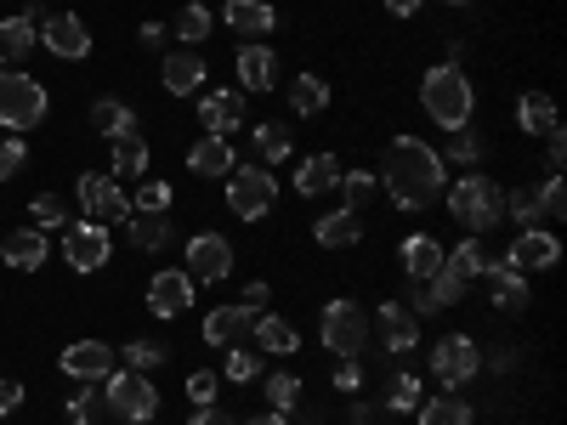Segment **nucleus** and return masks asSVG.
<instances>
[{
    "mask_svg": "<svg viewBox=\"0 0 567 425\" xmlns=\"http://www.w3.org/2000/svg\"><path fill=\"white\" fill-rule=\"evenodd\" d=\"M545 142H550V176H561V165H567V136H561V125L545 131Z\"/></svg>",
    "mask_w": 567,
    "mask_h": 425,
    "instance_id": "obj_54",
    "label": "nucleus"
},
{
    "mask_svg": "<svg viewBox=\"0 0 567 425\" xmlns=\"http://www.w3.org/2000/svg\"><path fill=\"white\" fill-rule=\"evenodd\" d=\"M103 419H109L103 386H80V397L69 403V425H103Z\"/></svg>",
    "mask_w": 567,
    "mask_h": 425,
    "instance_id": "obj_43",
    "label": "nucleus"
},
{
    "mask_svg": "<svg viewBox=\"0 0 567 425\" xmlns=\"http://www.w3.org/2000/svg\"><path fill=\"white\" fill-rule=\"evenodd\" d=\"M420 425H471V403L460 392H443V397H420Z\"/></svg>",
    "mask_w": 567,
    "mask_h": 425,
    "instance_id": "obj_31",
    "label": "nucleus"
},
{
    "mask_svg": "<svg viewBox=\"0 0 567 425\" xmlns=\"http://www.w3.org/2000/svg\"><path fill=\"white\" fill-rule=\"evenodd\" d=\"M336 187L347 194V210H352V216H363V210H369V199L381 194V176H369V170H341V182H336Z\"/></svg>",
    "mask_w": 567,
    "mask_h": 425,
    "instance_id": "obj_36",
    "label": "nucleus"
},
{
    "mask_svg": "<svg viewBox=\"0 0 567 425\" xmlns=\"http://www.w3.org/2000/svg\"><path fill=\"white\" fill-rule=\"evenodd\" d=\"M18 403H23V386L12 381V374H0V419L18 414Z\"/></svg>",
    "mask_w": 567,
    "mask_h": 425,
    "instance_id": "obj_52",
    "label": "nucleus"
},
{
    "mask_svg": "<svg viewBox=\"0 0 567 425\" xmlns=\"http://www.w3.org/2000/svg\"><path fill=\"white\" fill-rule=\"evenodd\" d=\"M34 40H40V29H34V18H0V63H23L29 52H34Z\"/></svg>",
    "mask_w": 567,
    "mask_h": 425,
    "instance_id": "obj_30",
    "label": "nucleus"
},
{
    "mask_svg": "<svg viewBox=\"0 0 567 425\" xmlns=\"http://www.w3.org/2000/svg\"><path fill=\"white\" fill-rule=\"evenodd\" d=\"M63 250H69V267H74V272H97L114 245H109V227H97V221H69Z\"/></svg>",
    "mask_w": 567,
    "mask_h": 425,
    "instance_id": "obj_13",
    "label": "nucleus"
},
{
    "mask_svg": "<svg viewBox=\"0 0 567 425\" xmlns=\"http://www.w3.org/2000/svg\"><path fill=\"white\" fill-rule=\"evenodd\" d=\"M103 403H109V414L125 419V425H142V419L159 414V392H154V381H148L142 369H114L109 381H103Z\"/></svg>",
    "mask_w": 567,
    "mask_h": 425,
    "instance_id": "obj_5",
    "label": "nucleus"
},
{
    "mask_svg": "<svg viewBox=\"0 0 567 425\" xmlns=\"http://www.w3.org/2000/svg\"><path fill=\"white\" fill-rule=\"evenodd\" d=\"M80 205H85V216L97 221V227H125V221H131V199H125V187H120L114 176H103V170L80 176Z\"/></svg>",
    "mask_w": 567,
    "mask_h": 425,
    "instance_id": "obj_8",
    "label": "nucleus"
},
{
    "mask_svg": "<svg viewBox=\"0 0 567 425\" xmlns=\"http://www.w3.org/2000/svg\"><path fill=\"white\" fill-rule=\"evenodd\" d=\"M267 301H272V290H267V283L256 278V283H250V290H245V307H267Z\"/></svg>",
    "mask_w": 567,
    "mask_h": 425,
    "instance_id": "obj_57",
    "label": "nucleus"
},
{
    "mask_svg": "<svg viewBox=\"0 0 567 425\" xmlns=\"http://www.w3.org/2000/svg\"><path fill=\"white\" fill-rule=\"evenodd\" d=\"M109 148H114V170L120 176H142V170H148V142H142L136 131L131 136H114Z\"/></svg>",
    "mask_w": 567,
    "mask_h": 425,
    "instance_id": "obj_37",
    "label": "nucleus"
},
{
    "mask_svg": "<svg viewBox=\"0 0 567 425\" xmlns=\"http://www.w3.org/2000/svg\"><path fill=\"white\" fill-rule=\"evenodd\" d=\"M233 142L227 136H199L194 148H187V170L194 176H233Z\"/></svg>",
    "mask_w": 567,
    "mask_h": 425,
    "instance_id": "obj_22",
    "label": "nucleus"
},
{
    "mask_svg": "<svg viewBox=\"0 0 567 425\" xmlns=\"http://www.w3.org/2000/svg\"><path fill=\"white\" fill-rule=\"evenodd\" d=\"M165 91L171 97H199V85H205V58L199 52H171L165 69H159Z\"/></svg>",
    "mask_w": 567,
    "mask_h": 425,
    "instance_id": "obj_20",
    "label": "nucleus"
},
{
    "mask_svg": "<svg viewBox=\"0 0 567 425\" xmlns=\"http://www.w3.org/2000/svg\"><path fill=\"white\" fill-rule=\"evenodd\" d=\"M318 341L323 352H336V357H358L363 341H369V318L358 301H329L323 318H318Z\"/></svg>",
    "mask_w": 567,
    "mask_h": 425,
    "instance_id": "obj_7",
    "label": "nucleus"
},
{
    "mask_svg": "<svg viewBox=\"0 0 567 425\" xmlns=\"http://www.w3.org/2000/svg\"><path fill=\"white\" fill-rule=\"evenodd\" d=\"M187 425H233V419H227V414L210 403V408H194V419H187Z\"/></svg>",
    "mask_w": 567,
    "mask_h": 425,
    "instance_id": "obj_56",
    "label": "nucleus"
},
{
    "mask_svg": "<svg viewBox=\"0 0 567 425\" xmlns=\"http://www.w3.org/2000/svg\"><path fill=\"white\" fill-rule=\"evenodd\" d=\"M278 205V176L267 165H233L227 176V210L239 221H261Z\"/></svg>",
    "mask_w": 567,
    "mask_h": 425,
    "instance_id": "obj_6",
    "label": "nucleus"
},
{
    "mask_svg": "<svg viewBox=\"0 0 567 425\" xmlns=\"http://www.w3.org/2000/svg\"><path fill=\"white\" fill-rule=\"evenodd\" d=\"M443 261H449V267H454L460 278H483L494 256H488V245H483V239H465V245H454V250H449Z\"/></svg>",
    "mask_w": 567,
    "mask_h": 425,
    "instance_id": "obj_38",
    "label": "nucleus"
},
{
    "mask_svg": "<svg viewBox=\"0 0 567 425\" xmlns=\"http://www.w3.org/2000/svg\"><path fill=\"white\" fill-rule=\"evenodd\" d=\"M45 108H52V97H45V85L23 69H0V125H7L12 136H23L29 125L45 120Z\"/></svg>",
    "mask_w": 567,
    "mask_h": 425,
    "instance_id": "obj_4",
    "label": "nucleus"
},
{
    "mask_svg": "<svg viewBox=\"0 0 567 425\" xmlns=\"http://www.w3.org/2000/svg\"><path fill=\"white\" fill-rule=\"evenodd\" d=\"M539 216H545V221H561V216H567V187H561V176H545V182H539Z\"/></svg>",
    "mask_w": 567,
    "mask_h": 425,
    "instance_id": "obj_49",
    "label": "nucleus"
},
{
    "mask_svg": "<svg viewBox=\"0 0 567 425\" xmlns=\"http://www.w3.org/2000/svg\"><path fill=\"white\" fill-rule=\"evenodd\" d=\"M381 187H386V199L398 210H432L443 199V187H449V170L437 159L432 142H420V136H398L392 148H386V170H381Z\"/></svg>",
    "mask_w": 567,
    "mask_h": 425,
    "instance_id": "obj_1",
    "label": "nucleus"
},
{
    "mask_svg": "<svg viewBox=\"0 0 567 425\" xmlns=\"http://www.w3.org/2000/svg\"><path fill=\"white\" fill-rule=\"evenodd\" d=\"M250 335H256V346L261 352H272V357H290V352H301V335H296V323L290 318H256L250 323Z\"/></svg>",
    "mask_w": 567,
    "mask_h": 425,
    "instance_id": "obj_28",
    "label": "nucleus"
},
{
    "mask_svg": "<svg viewBox=\"0 0 567 425\" xmlns=\"http://www.w3.org/2000/svg\"><path fill=\"white\" fill-rule=\"evenodd\" d=\"M187 397H194V408H210L216 403V369H194V374H187Z\"/></svg>",
    "mask_w": 567,
    "mask_h": 425,
    "instance_id": "obj_50",
    "label": "nucleus"
},
{
    "mask_svg": "<svg viewBox=\"0 0 567 425\" xmlns=\"http://www.w3.org/2000/svg\"><path fill=\"white\" fill-rule=\"evenodd\" d=\"M505 261H511L516 272H550V267L561 261V239H556V232H545V227H523Z\"/></svg>",
    "mask_w": 567,
    "mask_h": 425,
    "instance_id": "obj_11",
    "label": "nucleus"
},
{
    "mask_svg": "<svg viewBox=\"0 0 567 425\" xmlns=\"http://www.w3.org/2000/svg\"><path fill=\"white\" fill-rule=\"evenodd\" d=\"M250 323H256V307H216L210 318H205V341L210 346H239V341H250Z\"/></svg>",
    "mask_w": 567,
    "mask_h": 425,
    "instance_id": "obj_17",
    "label": "nucleus"
},
{
    "mask_svg": "<svg viewBox=\"0 0 567 425\" xmlns=\"http://www.w3.org/2000/svg\"><path fill=\"white\" fill-rule=\"evenodd\" d=\"M505 221H523V227L539 221V187L534 182H523V187H511V194H505Z\"/></svg>",
    "mask_w": 567,
    "mask_h": 425,
    "instance_id": "obj_44",
    "label": "nucleus"
},
{
    "mask_svg": "<svg viewBox=\"0 0 567 425\" xmlns=\"http://www.w3.org/2000/svg\"><path fill=\"white\" fill-rule=\"evenodd\" d=\"M29 216H34V227H40V232H45V227H69V199L40 194V199L29 205Z\"/></svg>",
    "mask_w": 567,
    "mask_h": 425,
    "instance_id": "obj_45",
    "label": "nucleus"
},
{
    "mask_svg": "<svg viewBox=\"0 0 567 425\" xmlns=\"http://www.w3.org/2000/svg\"><path fill=\"white\" fill-rule=\"evenodd\" d=\"M336 182H341V159L336 154H307L301 170H296V194L301 199H323Z\"/></svg>",
    "mask_w": 567,
    "mask_h": 425,
    "instance_id": "obj_23",
    "label": "nucleus"
},
{
    "mask_svg": "<svg viewBox=\"0 0 567 425\" xmlns=\"http://www.w3.org/2000/svg\"><path fill=\"white\" fill-rule=\"evenodd\" d=\"M312 239H318L323 250H352V245L363 239V221H358L352 210H329V216L312 221Z\"/></svg>",
    "mask_w": 567,
    "mask_h": 425,
    "instance_id": "obj_25",
    "label": "nucleus"
},
{
    "mask_svg": "<svg viewBox=\"0 0 567 425\" xmlns=\"http://www.w3.org/2000/svg\"><path fill=\"white\" fill-rule=\"evenodd\" d=\"M165 357H171V346H159V341H131L125 346V369H142V374L159 369Z\"/></svg>",
    "mask_w": 567,
    "mask_h": 425,
    "instance_id": "obj_48",
    "label": "nucleus"
},
{
    "mask_svg": "<svg viewBox=\"0 0 567 425\" xmlns=\"http://www.w3.org/2000/svg\"><path fill=\"white\" fill-rule=\"evenodd\" d=\"M272 80H278L272 45H261V40L239 45V85H245V91H272Z\"/></svg>",
    "mask_w": 567,
    "mask_h": 425,
    "instance_id": "obj_24",
    "label": "nucleus"
},
{
    "mask_svg": "<svg viewBox=\"0 0 567 425\" xmlns=\"http://www.w3.org/2000/svg\"><path fill=\"white\" fill-rule=\"evenodd\" d=\"M483 278H488V296H494V307H499V312H523V307H528V296H534V290H528V278L516 272L511 261H488V272H483Z\"/></svg>",
    "mask_w": 567,
    "mask_h": 425,
    "instance_id": "obj_19",
    "label": "nucleus"
},
{
    "mask_svg": "<svg viewBox=\"0 0 567 425\" xmlns=\"http://www.w3.org/2000/svg\"><path fill=\"white\" fill-rule=\"evenodd\" d=\"M290 148H296V142H290V125H256V165H284V159H290Z\"/></svg>",
    "mask_w": 567,
    "mask_h": 425,
    "instance_id": "obj_34",
    "label": "nucleus"
},
{
    "mask_svg": "<svg viewBox=\"0 0 567 425\" xmlns=\"http://www.w3.org/2000/svg\"><path fill=\"white\" fill-rule=\"evenodd\" d=\"M420 108L432 114V125H443V131L471 125V108H477V97H471L465 69H460V63H437V69H425V80H420Z\"/></svg>",
    "mask_w": 567,
    "mask_h": 425,
    "instance_id": "obj_2",
    "label": "nucleus"
},
{
    "mask_svg": "<svg viewBox=\"0 0 567 425\" xmlns=\"http://www.w3.org/2000/svg\"><path fill=\"white\" fill-rule=\"evenodd\" d=\"M221 23H227L233 34H267V29L278 23V12L267 7V0H227Z\"/></svg>",
    "mask_w": 567,
    "mask_h": 425,
    "instance_id": "obj_27",
    "label": "nucleus"
},
{
    "mask_svg": "<svg viewBox=\"0 0 567 425\" xmlns=\"http://www.w3.org/2000/svg\"><path fill=\"white\" fill-rule=\"evenodd\" d=\"M136 34H142V45H148V52H165V34H171V29H165V23H154V18H148V23H142V29H136Z\"/></svg>",
    "mask_w": 567,
    "mask_h": 425,
    "instance_id": "obj_55",
    "label": "nucleus"
},
{
    "mask_svg": "<svg viewBox=\"0 0 567 425\" xmlns=\"http://www.w3.org/2000/svg\"><path fill=\"white\" fill-rule=\"evenodd\" d=\"M336 386H341V392H358V386H363V369H358V357H341V369H336Z\"/></svg>",
    "mask_w": 567,
    "mask_h": 425,
    "instance_id": "obj_53",
    "label": "nucleus"
},
{
    "mask_svg": "<svg viewBox=\"0 0 567 425\" xmlns=\"http://www.w3.org/2000/svg\"><path fill=\"white\" fill-rule=\"evenodd\" d=\"M477 369H483V352H477V341H471V335H443L432 346V374L443 381V392H460Z\"/></svg>",
    "mask_w": 567,
    "mask_h": 425,
    "instance_id": "obj_9",
    "label": "nucleus"
},
{
    "mask_svg": "<svg viewBox=\"0 0 567 425\" xmlns=\"http://www.w3.org/2000/svg\"><path fill=\"white\" fill-rule=\"evenodd\" d=\"M171 232H176L171 210H159V216H136V210H131V221H125V245H131V250H165V245H171Z\"/></svg>",
    "mask_w": 567,
    "mask_h": 425,
    "instance_id": "obj_26",
    "label": "nucleus"
},
{
    "mask_svg": "<svg viewBox=\"0 0 567 425\" xmlns=\"http://www.w3.org/2000/svg\"><path fill=\"white\" fill-rule=\"evenodd\" d=\"M256 374H261V357H256L250 346H233V352H227V381H233V386H250Z\"/></svg>",
    "mask_w": 567,
    "mask_h": 425,
    "instance_id": "obj_47",
    "label": "nucleus"
},
{
    "mask_svg": "<svg viewBox=\"0 0 567 425\" xmlns=\"http://www.w3.org/2000/svg\"><path fill=\"white\" fill-rule=\"evenodd\" d=\"M374 323H381V341H386V352H414V341H420V318L409 312V307H398V301H386V307H374Z\"/></svg>",
    "mask_w": 567,
    "mask_h": 425,
    "instance_id": "obj_18",
    "label": "nucleus"
},
{
    "mask_svg": "<svg viewBox=\"0 0 567 425\" xmlns=\"http://www.w3.org/2000/svg\"><path fill=\"white\" fill-rule=\"evenodd\" d=\"M267 403H272V414H290L296 403H301V381H296V374L290 369H278V374H267Z\"/></svg>",
    "mask_w": 567,
    "mask_h": 425,
    "instance_id": "obj_42",
    "label": "nucleus"
},
{
    "mask_svg": "<svg viewBox=\"0 0 567 425\" xmlns=\"http://www.w3.org/2000/svg\"><path fill=\"white\" fill-rule=\"evenodd\" d=\"M23 159H29L23 136H0V182H7V176H18V170H23Z\"/></svg>",
    "mask_w": 567,
    "mask_h": 425,
    "instance_id": "obj_51",
    "label": "nucleus"
},
{
    "mask_svg": "<svg viewBox=\"0 0 567 425\" xmlns=\"http://www.w3.org/2000/svg\"><path fill=\"white\" fill-rule=\"evenodd\" d=\"M187 307H194V278H187V272H154V283H148V312H154V318H182Z\"/></svg>",
    "mask_w": 567,
    "mask_h": 425,
    "instance_id": "obj_16",
    "label": "nucleus"
},
{
    "mask_svg": "<svg viewBox=\"0 0 567 425\" xmlns=\"http://www.w3.org/2000/svg\"><path fill=\"white\" fill-rule=\"evenodd\" d=\"M420 7H425V0H386V12H392V18H414Z\"/></svg>",
    "mask_w": 567,
    "mask_h": 425,
    "instance_id": "obj_58",
    "label": "nucleus"
},
{
    "mask_svg": "<svg viewBox=\"0 0 567 425\" xmlns=\"http://www.w3.org/2000/svg\"><path fill=\"white\" fill-rule=\"evenodd\" d=\"M443 7H465V0H443Z\"/></svg>",
    "mask_w": 567,
    "mask_h": 425,
    "instance_id": "obj_60",
    "label": "nucleus"
},
{
    "mask_svg": "<svg viewBox=\"0 0 567 425\" xmlns=\"http://www.w3.org/2000/svg\"><path fill=\"white\" fill-rule=\"evenodd\" d=\"M199 125H205V136H233L245 125V91H210V97H199Z\"/></svg>",
    "mask_w": 567,
    "mask_h": 425,
    "instance_id": "obj_15",
    "label": "nucleus"
},
{
    "mask_svg": "<svg viewBox=\"0 0 567 425\" xmlns=\"http://www.w3.org/2000/svg\"><path fill=\"white\" fill-rule=\"evenodd\" d=\"M233 272V245L221 232H199L194 245H187V278L194 283H221Z\"/></svg>",
    "mask_w": 567,
    "mask_h": 425,
    "instance_id": "obj_10",
    "label": "nucleus"
},
{
    "mask_svg": "<svg viewBox=\"0 0 567 425\" xmlns=\"http://www.w3.org/2000/svg\"><path fill=\"white\" fill-rule=\"evenodd\" d=\"M245 425H290L284 414H256V419H245Z\"/></svg>",
    "mask_w": 567,
    "mask_h": 425,
    "instance_id": "obj_59",
    "label": "nucleus"
},
{
    "mask_svg": "<svg viewBox=\"0 0 567 425\" xmlns=\"http://www.w3.org/2000/svg\"><path fill=\"white\" fill-rule=\"evenodd\" d=\"M131 210H136V216H159V210H171V187H165L159 176H142V182H136V194H131Z\"/></svg>",
    "mask_w": 567,
    "mask_h": 425,
    "instance_id": "obj_41",
    "label": "nucleus"
},
{
    "mask_svg": "<svg viewBox=\"0 0 567 425\" xmlns=\"http://www.w3.org/2000/svg\"><path fill=\"white\" fill-rule=\"evenodd\" d=\"M443 256H449V250H443L437 239H425V232L403 239V250H398V261H403V272H409L414 283H420V278H432V272L443 267Z\"/></svg>",
    "mask_w": 567,
    "mask_h": 425,
    "instance_id": "obj_29",
    "label": "nucleus"
},
{
    "mask_svg": "<svg viewBox=\"0 0 567 425\" xmlns=\"http://www.w3.org/2000/svg\"><path fill=\"white\" fill-rule=\"evenodd\" d=\"M290 108H296V114H323V108H329V85H323L318 74H301V80L290 85Z\"/></svg>",
    "mask_w": 567,
    "mask_h": 425,
    "instance_id": "obj_39",
    "label": "nucleus"
},
{
    "mask_svg": "<svg viewBox=\"0 0 567 425\" xmlns=\"http://www.w3.org/2000/svg\"><path fill=\"white\" fill-rule=\"evenodd\" d=\"M386 408H392V414L420 408V381H414V374H392V386H386Z\"/></svg>",
    "mask_w": 567,
    "mask_h": 425,
    "instance_id": "obj_46",
    "label": "nucleus"
},
{
    "mask_svg": "<svg viewBox=\"0 0 567 425\" xmlns=\"http://www.w3.org/2000/svg\"><path fill=\"white\" fill-rule=\"evenodd\" d=\"M449 216L471 232V239H483V232H494L499 221H505V187L494 182V176H460L454 187H449Z\"/></svg>",
    "mask_w": 567,
    "mask_h": 425,
    "instance_id": "obj_3",
    "label": "nucleus"
},
{
    "mask_svg": "<svg viewBox=\"0 0 567 425\" xmlns=\"http://www.w3.org/2000/svg\"><path fill=\"white\" fill-rule=\"evenodd\" d=\"M437 159H454V165H477V159H483V136L471 131V125L449 131V142H443V154H437Z\"/></svg>",
    "mask_w": 567,
    "mask_h": 425,
    "instance_id": "obj_40",
    "label": "nucleus"
},
{
    "mask_svg": "<svg viewBox=\"0 0 567 425\" xmlns=\"http://www.w3.org/2000/svg\"><path fill=\"white\" fill-rule=\"evenodd\" d=\"M91 125L114 142V136H131V131H136V114H131L120 97H97V103H91Z\"/></svg>",
    "mask_w": 567,
    "mask_h": 425,
    "instance_id": "obj_32",
    "label": "nucleus"
},
{
    "mask_svg": "<svg viewBox=\"0 0 567 425\" xmlns=\"http://www.w3.org/2000/svg\"><path fill=\"white\" fill-rule=\"evenodd\" d=\"M40 40H45V52L63 58V63H74V58H85V52H91V29L80 23V12H58V18H45V23H40Z\"/></svg>",
    "mask_w": 567,
    "mask_h": 425,
    "instance_id": "obj_14",
    "label": "nucleus"
},
{
    "mask_svg": "<svg viewBox=\"0 0 567 425\" xmlns=\"http://www.w3.org/2000/svg\"><path fill=\"white\" fill-rule=\"evenodd\" d=\"M516 125H523L528 136H545V131H556V103L545 97V91H528V97L516 103Z\"/></svg>",
    "mask_w": 567,
    "mask_h": 425,
    "instance_id": "obj_33",
    "label": "nucleus"
},
{
    "mask_svg": "<svg viewBox=\"0 0 567 425\" xmlns=\"http://www.w3.org/2000/svg\"><path fill=\"white\" fill-rule=\"evenodd\" d=\"M176 40H187V45H199V40H210L216 34V18H210V7H199V0H187V7L176 12V29H171Z\"/></svg>",
    "mask_w": 567,
    "mask_h": 425,
    "instance_id": "obj_35",
    "label": "nucleus"
},
{
    "mask_svg": "<svg viewBox=\"0 0 567 425\" xmlns=\"http://www.w3.org/2000/svg\"><path fill=\"white\" fill-rule=\"evenodd\" d=\"M0 261L18 267V272H34L45 261V232L40 227H12L7 239H0Z\"/></svg>",
    "mask_w": 567,
    "mask_h": 425,
    "instance_id": "obj_21",
    "label": "nucleus"
},
{
    "mask_svg": "<svg viewBox=\"0 0 567 425\" xmlns=\"http://www.w3.org/2000/svg\"><path fill=\"white\" fill-rule=\"evenodd\" d=\"M114 369H120V352H114V346H103V341H74V346L63 352V374H74L80 386L109 381Z\"/></svg>",
    "mask_w": 567,
    "mask_h": 425,
    "instance_id": "obj_12",
    "label": "nucleus"
}]
</instances>
